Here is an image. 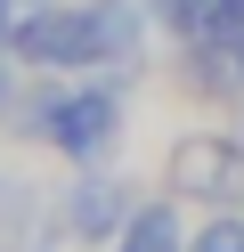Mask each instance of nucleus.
<instances>
[{
  "mask_svg": "<svg viewBox=\"0 0 244 252\" xmlns=\"http://www.w3.org/2000/svg\"><path fill=\"white\" fill-rule=\"evenodd\" d=\"M16 57H33V65H90L98 57L90 8H33L16 25Z\"/></svg>",
  "mask_w": 244,
  "mask_h": 252,
  "instance_id": "f257e3e1",
  "label": "nucleus"
},
{
  "mask_svg": "<svg viewBox=\"0 0 244 252\" xmlns=\"http://www.w3.org/2000/svg\"><path fill=\"white\" fill-rule=\"evenodd\" d=\"M114 122H122V98L90 82V90H65V98H57L49 138H57L65 155H81V163H98V155H106V138H114Z\"/></svg>",
  "mask_w": 244,
  "mask_h": 252,
  "instance_id": "f03ea898",
  "label": "nucleus"
},
{
  "mask_svg": "<svg viewBox=\"0 0 244 252\" xmlns=\"http://www.w3.org/2000/svg\"><path fill=\"white\" fill-rule=\"evenodd\" d=\"M236 147L228 138H179L171 155V195H204V203H228L236 195Z\"/></svg>",
  "mask_w": 244,
  "mask_h": 252,
  "instance_id": "7ed1b4c3",
  "label": "nucleus"
},
{
  "mask_svg": "<svg viewBox=\"0 0 244 252\" xmlns=\"http://www.w3.org/2000/svg\"><path fill=\"white\" fill-rule=\"evenodd\" d=\"M122 212H130V195H122L114 179H81L73 203H65V228H73L81 244H98V236H122V228H130Z\"/></svg>",
  "mask_w": 244,
  "mask_h": 252,
  "instance_id": "20e7f679",
  "label": "nucleus"
},
{
  "mask_svg": "<svg viewBox=\"0 0 244 252\" xmlns=\"http://www.w3.org/2000/svg\"><path fill=\"white\" fill-rule=\"evenodd\" d=\"M114 252H187V236H179V212L171 203H146V212H130L122 244Z\"/></svg>",
  "mask_w": 244,
  "mask_h": 252,
  "instance_id": "39448f33",
  "label": "nucleus"
},
{
  "mask_svg": "<svg viewBox=\"0 0 244 252\" xmlns=\"http://www.w3.org/2000/svg\"><path fill=\"white\" fill-rule=\"evenodd\" d=\"M90 33H98V57H139V8L130 0H98Z\"/></svg>",
  "mask_w": 244,
  "mask_h": 252,
  "instance_id": "423d86ee",
  "label": "nucleus"
},
{
  "mask_svg": "<svg viewBox=\"0 0 244 252\" xmlns=\"http://www.w3.org/2000/svg\"><path fill=\"white\" fill-rule=\"evenodd\" d=\"M187 252H244V220H236V212H228V220H211V228L195 236Z\"/></svg>",
  "mask_w": 244,
  "mask_h": 252,
  "instance_id": "0eeeda50",
  "label": "nucleus"
},
{
  "mask_svg": "<svg viewBox=\"0 0 244 252\" xmlns=\"http://www.w3.org/2000/svg\"><path fill=\"white\" fill-rule=\"evenodd\" d=\"M8 82H16V73H8V57H0V98H8Z\"/></svg>",
  "mask_w": 244,
  "mask_h": 252,
  "instance_id": "6e6552de",
  "label": "nucleus"
},
{
  "mask_svg": "<svg viewBox=\"0 0 244 252\" xmlns=\"http://www.w3.org/2000/svg\"><path fill=\"white\" fill-rule=\"evenodd\" d=\"M0 33H8V0H0Z\"/></svg>",
  "mask_w": 244,
  "mask_h": 252,
  "instance_id": "1a4fd4ad",
  "label": "nucleus"
},
{
  "mask_svg": "<svg viewBox=\"0 0 244 252\" xmlns=\"http://www.w3.org/2000/svg\"><path fill=\"white\" fill-rule=\"evenodd\" d=\"M236 82H244V57H236Z\"/></svg>",
  "mask_w": 244,
  "mask_h": 252,
  "instance_id": "9d476101",
  "label": "nucleus"
}]
</instances>
